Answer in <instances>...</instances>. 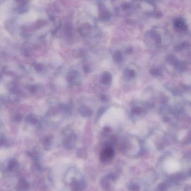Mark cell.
<instances>
[{"mask_svg":"<svg viewBox=\"0 0 191 191\" xmlns=\"http://www.w3.org/2000/svg\"><path fill=\"white\" fill-rule=\"evenodd\" d=\"M114 156V151L111 147H106L101 151L100 159L103 163L111 160Z\"/></svg>","mask_w":191,"mask_h":191,"instance_id":"obj_1","label":"cell"},{"mask_svg":"<svg viewBox=\"0 0 191 191\" xmlns=\"http://www.w3.org/2000/svg\"><path fill=\"white\" fill-rule=\"evenodd\" d=\"M29 183L24 178H21L18 183L16 190L17 191H29L30 190Z\"/></svg>","mask_w":191,"mask_h":191,"instance_id":"obj_2","label":"cell"},{"mask_svg":"<svg viewBox=\"0 0 191 191\" xmlns=\"http://www.w3.org/2000/svg\"><path fill=\"white\" fill-rule=\"evenodd\" d=\"M112 79V74L110 72L106 71L103 72L102 75H101L100 82L104 85H109L111 83Z\"/></svg>","mask_w":191,"mask_h":191,"instance_id":"obj_3","label":"cell"},{"mask_svg":"<svg viewBox=\"0 0 191 191\" xmlns=\"http://www.w3.org/2000/svg\"><path fill=\"white\" fill-rule=\"evenodd\" d=\"M174 26L175 28L179 30H184L186 29V25L184 20L181 18L176 19L174 21Z\"/></svg>","mask_w":191,"mask_h":191,"instance_id":"obj_4","label":"cell"},{"mask_svg":"<svg viewBox=\"0 0 191 191\" xmlns=\"http://www.w3.org/2000/svg\"><path fill=\"white\" fill-rule=\"evenodd\" d=\"M19 168V163L15 159H12L9 161V163L7 165V170L11 172H15L18 170Z\"/></svg>","mask_w":191,"mask_h":191,"instance_id":"obj_5","label":"cell"},{"mask_svg":"<svg viewBox=\"0 0 191 191\" xmlns=\"http://www.w3.org/2000/svg\"><path fill=\"white\" fill-rule=\"evenodd\" d=\"M99 10H100V14H99L100 18L101 19L106 20L110 18V13L108 12V11L104 5H102L100 6Z\"/></svg>","mask_w":191,"mask_h":191,"instance_id":"obj_6","label":"cell"},{"mask_svg":"<svg viewBox=\"0 0 191 191\" xmlns=\"http://www.w3.org/2000/svg\"><path fill=\"white\" fill-rule=\"evenodd\" d=\"M113 58L115 62H120L122 59L121 52L119 51L115 52L113 55Z\"/></svg>","mask_w":191,"mask_h":191,"instance_id":"obj_7","label":"cell"},{"mask_svg":"<svg viewBox=\"0 0 191 191\" xmlns=\"http://www.w3.org/2000/svg\"><path fill=\"white\" fill-rule=\"evenodd\" d=\"M150 74L155 76H160L162 75V71L158 67H154L150 70Z\"/></svg>","mask_w":191,"mask_h":191,"instance_id":"obj_8","label":"cell"},{"mask_svg":"<svg viewBox=\"0 0 191 191\" xmlns=\"http://www.w3.org/2000/svg\"><path fill=\"white\" fill-rule=\"evenodd\" d=\"M135 71L133 70H127L125 72V75L128 79L133 78L135 76Z\"/></svg>","mask_w":191,"mask_h":191,"instance_id":"obj_9","label":"cell"},{"mask_svg":"<svg viewBox=\"0 0 191 191\" xmlns=\"http://www.w3.org/2000/svg\"><path fill=\"white\" fill-rule=\"evenodd\" d=\"M52 144V140L51 138H47L44 139L43 141V145L46 149H49L50 147L51 146Z\"/></svg>","mask_w":191,"mask_h":191,"instance_id":"obj_10","label":"cell"},{"mask_svg":"<svg viewBox=\"0 0 191 191\" xmlns=\"http://www.w3.org/2000/svg\"><path fill=\"white\" fill-rule=\"evenodd\" d=\"M7 143V140L5 138L1 137L0 138V147L2 146H4V145L6 144Z\"/></svg>","mask_w":191,"mask_h":191,"instance_id":"obj_11","label":"cell"}]
</instances>
